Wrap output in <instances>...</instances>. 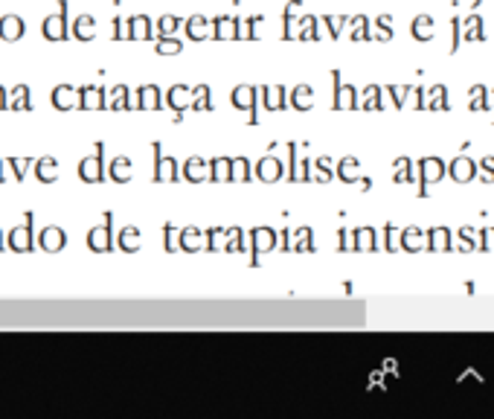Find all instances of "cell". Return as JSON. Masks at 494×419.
<instances>
[{
    "mask_svg": "<svg viewBox=\"0 0 494 419\" xmlns=\"http://www.w3.org/2000/svg\"><path fill=\"white\" fill-rule=\"evenodd\" d=\"M419 169H422V181H419V196L424 198L431 192V184L445 178V164L439 157H422L419 160Z\"/></svg>",
    "mask_w": 494,
    "mask_h": 419,
    "instance_id": "1",
    "label": "cell"
},
{
    "mask_svg": "<svg viewBox=\"0 0 494 419\" xmlns=\"http://www.w3.org/2000/svg\"><path fill=\"white\" fill-rule=\"evenodd\" d=\"M445 172L451 175L454 184H471L477 178V160L465 157V152H463V155H456L448 166H445Z\"/></svg>",
    "mask_w": 494,
    "mask_h": 419,
    "instance_id": "2",
    "label": "cell"
},
{
    "mask_svg": "<svg viewBox=\"0 0 494 419\" xmlns=\"http://www.w3.org/2000/svg\"><path fill=\"white\" fill-rule=\"evenodd\" d=\"M433 26L436 24H433L431 15H416V21H413V26H410V32H413L416 41H431V38H436V29Z\"/></svg>",
    "mask_w": 494,
    "mask_h": 419,
    "instance_id": "3",
    "label": "cell"
},
{
    "mask_svg": "<svg viewBox=\"0 0 494 419\" xmlns=\"http://www.w3.org/2000/svg\"><path fill=\"white\" fill-rule=\"evenodd\" d=\"M463 26H468L465 32H463V41H486V24H483V18L477 15V9H471V15H468V21L463 24Z\"/></svg>",
    "mask_w": 494,
    "mask_h": 419,
    "instance_id": "4",
    "label": "cell"
},
{
    "mask_svg": "<svg viewBox=\"0 0 494 419\" xmlns=\"http://www.w3.org/2000/svg\"><path fill=\"white\" fill-rule=\"evenodd\" d=\"M427 96H431V100H424V108H431V111H448L451 108L448 88H445V85H433L431 90H427Z\"/></svg>",
    "mask_w": 494,
    "mask_h": 419,
    "instance_id": "5",
    "label": "cell"
},
{
    "mask_svg": "<svg viewBox=\"0 0 494 419\" xmlns=\"http://www.w3.org/2000/svg\"><path fill=\"white\" fill-rule=\"evenodd\" d=\"M439 239H442V245H445V251H454V239H451V228H431L427 230V251H436L439 248Z\"/></svg>",
    "mask_w": 494,
    "mask_h": 419,
    "instance_id": "6",
    "label": "cell"
},
{
    "mask_svg": "<svg viewBox=\"0 0 494 419\" xmlns=\"http://www.w3.org/2000/svg\"><path fill=\"white\" fill-rule=\"evenodd\" d=\"M486 85H474L471 88V111H488V96H486Z\"/></svg>",
    "mask_w": 494,
    "mask_h": 419,
    "instance_id": "7",
    "label": "cell"
},
{
    "mask_svg": "<svg viewBox=\"0 0 494 419\" xmlns=\"http://www.w3.org/2000/svg\"><path fill=\"white\" fill-rule=\"evenodd\" d=\"M395 166H399V172H395V181H399V184H410V181H413V164H410L407 157H399V160H395Z\"/></svg>",
    "mask_w": 494,
    "mask_h": 419,
    "instance_id": "8",
    "label": "cell"
},
{
    "mask_svg": "<svg viewBox=\"0 0 494 419\" xmlns=\"http://www.w3.org/2000/svg\"><path fill=\"white\" fill-rule=\"evenodd\" d=\"M451 35H454V41H451V56H456V50H459V44H463V21H459L456 18V15H454V18H451Z\"/></svg>",
    "mask_w": 494,
    "mask_h": 419,
    "instance_id": "9",
    "label": "cell"
},
{
    "mask_svg": "<svg viewBox=\"0 0 494 419\" xmlns=\"http://www.w3.org/2000/svg\"><path fill=\"white\" fill-rule=\"evenodd\" d=\"M483 172V181L486 184H494V155H488V157H483L480 164H477V175Z\"/></svg>",
    "mask_w": 494,
    "mask_h": 419,
    "instance_id": "10",
    "label": "cell"
},
{
    "mask_svg": "<svg viewBox=\"0 0 494 419\" xmlns=\"http://www.w3.org/2000/svg\"><path fill=\"white\" fill-rule=\"evenodd\" d=\"M459 239H463V251H471L474 248V228H463L459 230Z\"/></svg>",
    "mask_w": 494,
    "mask_h": 419,
    "instance_id": "11",
    "label": "cell"
}]
</instances>
